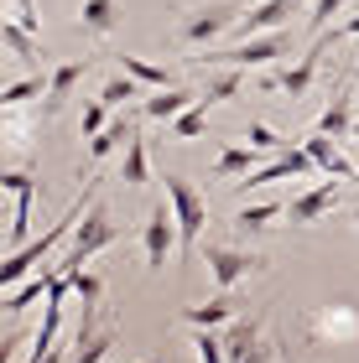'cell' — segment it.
Listing matches in <instances>:
<instances>
[{
  "label": "cell",
  "instance_id": "1",
  "mask_svg": "<svg viewBox=\"0 0 359 363\" xmlns=\"http://www.w3.org/2000/svg\"><path fill=\"white\" fill-rule=\"evenodd\" d=\"M84 203H89V187H84V197H73V203H68V213H63V218H58L53 228H47L42 239H26L21 250H11V255H6V265H0V286L11 291V286H21L26 275H37V265H42V259L53 255V250H58V244L68 239V234H73V223L89 213Z\"/></svg>",
  "mask_w": 359,
  "mask_h": 363
},
{
  "label": "cell",
  "instance_id": "2",
  "mask_svg": "<svg viewBox=\"0 0 359 363\" xmlns=\"http://www.w3.org/2000/svg\"><path fill=\"white\" fill-rule=\"evenodd\" d=\"M245 16V0H198V6L183 11V21H177L172 37L193 47V52H203V47H214L219 37H230Z\"/></svg>",
  "mask_w": 359,
  "mask_h": 363
},
{
  "label": "cell",
  "instance_id": "3",
  "mask_svg": "<svg viewBox=\"0 0 359 363\" xmlns=\"http://www.w3.org/2000/svg\"><path fill=\"white\" fill-rule=\"evenodd\" d=\"M115 239H120V223L109 218V208H105V203H89L84 223H73V234H68V250H63V255L53 259V265H58L63 275H73V270H84L94 255H105Z\"/></svg>",
  "mask_w": 359,
  "mask_h": 363
},
{
  "label": "cell",
  "instance_id": "4",
  "mask_svg": "<svg viewBox=\"0 0 359 363\" xmlns=\"http://www.w3.org/2000/svg\"><path fill=\"white\" fill-rule=\"evenodd\" d=\"M161 182H167V203L177 213V234H183V239H177V250L193 255V250H198V239H203V228H208V197L193 187L183 172H167Z\"/></svg>",
  "mask_w": 359,
  "mask_h": 363
},
{
  "label": "cell",
  "instance_id": "5",
  "mask_svg": "<svg viewBox=\"0 0 359 363\" xmlns=\"http://www.w3.org/2000/svg\"><path fill=\"white\" fill-rule=\"evenodd\" d=\"M203 265H208V275H214V286H219V291H235L240 280L260 275V270L271 265V259H266V255L240 250V244H214V239H208V244H203Z\"/></svg>",
  "mask_w": 359,
  "mask_h": 363
},
{
  "label": "cell",
  "instance_id": "6",
  "mask_svg": "<svg viewBox=\"0 0 359 363\" xmlns=\"http://www.w3.org/2000/svg\"><path fill=\"white\" fill-rule=\"evenodd\" d=\"M318 172V161L307 156V145H286L282 156H271L266 167H255L250 177H240V182H230L235 192H255V187H271V182H286V177H313Z\"/></svg>",
  "mask_w": 359,
  "mask_h": 363
},
{
  "label": "cell",
  "instance_id": "7",
  "mask_svg": "<svg viewBox=\"0 0 359 363\" xmlns=\"http://www.w3.org/2000/svg\"><path fill=\"white\" fill-rule=\"evenodd\" d=\"M177 213H167V203H151V213H146V223H141V250H146V270H161L167 265V255L177 250Z\"/></svg>",
  "mask_w": 359,
  "mask_h": 363
},
{
  "label": "cell",
  "instance_id": "8",
  "mask_svg": "<svg viewBox=\"0 0 359 363\" xmlns=\"http://www.w3.org/2000/svg\"><path fill=\"white\" fill-rule=\"evenodd\" d=\"M323 47H328V42L318 37V42H313V47H307V52L297 57V62H291V68H276V73H266V78H260V94H291V104H297V99L318 84V57H323Z\"/></svg>",
  "mask_w": 359,
  "mask_h": 363
},
{
  "label": "cell",
  "instance_id": "9",
  "mask_svg": "<svg viewBox=\"0 0 359 363\" xmlns=\"http://www.w3.org/2000/svg\"><path fill=\"white\" fill-rule=\"evenodd\" d=\"M359 337V306L338 301V306H323L318 317H307V342L323 348V342H354Z\"/></svg>",
  "mask_w": 359,
  "mask_h": 363
},
{
  "label": "cell",
  "instance_id": "10",
  "mask_svg": "<svg viewBox=\"0 0 359 363\" xmlns=\"http://www.w3.org/2000/svg\"><path fill=\"white\" fill-rule=\"evenodd\" d=\"M0 187H6L16 197V218H11V250H21L26 244V228H31V203H37V192H42V182L21 172V167H11L6 177H0Z\"/></svg>",
  "mask_w": 359,
  "mask_h": 363
},
{
  "label": "cell",
  "instance_id": "11",
  "mask_svg": "<svg viewBox=\"0 0 359 363\" xmlns=\"http://www.w3.org/2000/svg\"><path fill=\"white\" fill-rule=\"evenodd\" d=\"M94 73V57H68V62H58L53 68V84H47V104H42V120H53V114L68 104V94L84 84V78Z\"/></svg>",
  "mask_w": 359,
  "mask_h": 363
},
{
  "label": "cell",
  "instance_id": "12",
  "mask_svg": "<svg viewBox=\"0 0 359 363\" xmlns=\"http://www.w3.org/2000/svg\"><path fill=\"white\" fill-rule=\"evenodd\" d=\"M286 16H297V6H291V0H260V6H250V16H240V26L230 31V37L250 42V37H266V31H282Z\"/></svg>",
  "mask_w": 359,
  "mask_h": 363
},
{
  "label": "cell",
  "instance_id": "13",
  "mask_svg": "<svg viewBox=\"0 0 359 363\" xmlns=\"http://www.w3.org/2000/svg\"><path fill=\"white\" fill-rule=\"evenodd\" d=\"M302 145H307V156L318 161V172H328V177H338V182H359V167H354V156H344V145H338L333 135L313 130V135H307Z\"/></svg>",
  "mask_w": 359,
  "mask_h": 363
},
{
  "label": "cell",
  "instance_id": "14",
  "mask_svg": "<svg viewBox=\"0 0 359 363\" xmlns=\"http://www.w3.org/2000/svg\"><path fill=\"white\" fill-rule=\"evenodd\" d=\"M338 197H344V192H338V182H323V187H307V192H297V197L286 203V218L297 223V228H313V223L323 218V213H333V203H338Z\"/></svg>",
  "mask_w": 359,
  "mask_h": 363
},
{
  "label": "cell",
  "instance_id": "15",
  "mask_svg": "<svg viewBox=\"0 0 359 363\" xmlns=\"http://www.w3.org/2000/svg\"><path fill=\"white\" fill-rule=\"evenodd\" d=\"M193 104H198V89H183V84L151 89V94L141 99V120H161V125H167V120H177V114L193 109Z\"/></svg>",
  "mask_w": 359,
  "mask_h": 363
},
{
  "label": "cell",
  "instance_id": "16",
  "mask_svg": "<svg viewBox=\"0 0 359 363\" xmlns=\"http://www.w3.org/2000/svg\"><path fill=\"white\" fill-rule=\"evenodd\" d=\"M125 21V6L120 0H84V6H78V31H84V37H109V31H115Z\"/></svg>",
  "mask_w": 359,
  "mask_h": 363
},
{
  "label": "cell",
  "instance_id": "17",
  "mask_svg": "<svg viewBox=\"0 0 359 363\" xmlns=\"http://www.w3.org/2000/svg\"><path fill=\"white\" fill-rule=\"evenodd\" d=\"M203 73H208L203 84H198V104H203V109L240 99V89H245V68H203Z\"/></svg>",
  "mask_w": 359,
  "mask_h": 363
},
{
  "label": "cell",
  "instance_id": "18",
  "mask_svg": "<svg viewBox=\"0 0 359 363\" xmlns=\"http://www.w3.org/2000/svg\"><path fill=\"white\" fill-rule=\"evenodd\" d=\"M53 275H58V265H42L37 275H26L21 286H11V291H6V301H0V311H6V317L16 322V317H21V311H26L31 301H42V296H47V286H53Z\"/></svg>",
  "mask_w": 359,
  "mask_h": 363
},
{
  "label": "cell",
  "instance_id": "19",
  "mask_svg": "<svg viewBox=\"0 0 359 363\" xmlns=\"http://www.w3.org/2000/svg\"><path fill=\"white\" fill-rule=\"evenodd\" d=\"M130 135H136V120H125V114H115V120H109L100 135L89 140V151H84V167H100L105 156H115L120 145H130Z\"/></svg>",
  "mask_w": 359,
  "mask_h": 363
},
{
  "label": "cell",
  "instance_id": "20",
  "mask_svg": "<svg viewBox=\"0 0 359 363\" xmlns=\"http://www.w3.org/2000/svg\"><path fill=\"white\" fill-rule=\"evenodd\" d=\"M313 130H323V135H333V140H349L354 135V94L338 84V94H333V104L318 114V125Z\"/></svg>",
  "mask_w": 359,
  "mask_h": 363
},
{
  "label": "cell",
  "instance_id": "21",
  "mask_svg": "<svg viewBox=\"0 0 359 363\" xmlns=\"http://www.w3.org/2000/svg\"><path fill=\"white\" fill-rule=\"evenodd\" d=\"M0 47H6L11 57H21V62H42V68H47V57H53V52L42 47V37H31V31H21L16 21H0Z\"/></svg>",
  "mask_w": 359,
  "mask_h": 363
},
{
  "label": "cell",
  "instance_id": "22",
  "mask_svg": "<svg viewBox=\"0 0 359 363\" xmlns=\"http://www.w3.org/2000/svg\"><path fill=\"white\" fill-rule=\"evenodd\" d=\"M235 317H240V301H235L230 291L214 296L208 306H188V311H183V322H188V327H230Z\"/></svg>",
  "mask_w": 359,
  "mask_h": 363
},
{
  "label": "cell",
  "instance_id": "23",
  "mask_svg": "<svg viewBox=\"0 0 359 363\" xmlns=\"http://www.w3.org/2000/svg\"><path fill=\"white\" fill-rule=\"evenodd\" d=\"M260 156H266V151H255V145H224V151L214 156V177H219V182H230V177H250Z\"/></svg>",
  "mask_w": 359,
  "mask_h": 363
},
{
  "label": "cell",
  "instance_id": "24",
  "mask_svg": "<svg viewBox=\"0 0 359 363\" xmlns=\"http://www.w3.org/2000/svg\"><path fill=\"white\" fill-rule=\"evenodd\" d=\"M115 68H125V73L136 78V84H146V89H172V84H177V78L161 68V62H151V57H130V52H120Z\"/></svg>",
  "mask_w": 359,
  "mask_h": 363
},
{
  "label": "cell",
  "instance_id": "25",
  "mask_svg": "<svg viewBox=\"0 0 359 363\" xmlns=\"http://www.w3.org/2000/svg\"><path fill=\"white\" fill-rule=\"evenodd\" d=\"M276 218H286V203H255V208L245 203V208L235 213L230 223L240 228V234H266V228H271Z\"/></svg>",
  "mask_w": 359,
  "mask_h": 363
},
{
  "label": "cell",
  "instance_id": "26",
  "mask_svg": "<svg viewBox=\"0 0 359 363\" xmlns=\"http://www.w3.org/2000/svg\"><path fill=\"white\" fill-rule=\"evenodd\" d=\"M47 84H53V73H26V78H16V84L0 89V104L21 109V104H31V99H47Z\"/></svg>",
  "mask_w": 359,
  "mask_h": 363
},
{
  "label": "cell",
  "instance_id": "27",
  "mask_svg": "<svg viewBox=\"0 0 359 363\" xmlns=\"http://www.w3.org/2000/svg\"><path fill=\"white\" fill-rule=\"evenodd\" d=\"M146 177H151V156H146V135L136 130L125 145V161H120V182L125 187H146Z\"/></svg>",
  "mask_w": 359,
  "mask_h": 363
},
{
  "label": "cell",
  "instance_id": "28",
  "mask_svg": "<svg viewBox=\"0 0 359 363\" xmlns=\"http://www.w3.org/2000/svg\"><path fill=\"white\" fill-rule=\"evenodd\" d=\"M141 89H146V84H136V78H130L125 68H115V73H109L105 84H100V99H105L109 109H125L130 99H141Z\"/></svg>",
  "mask_w": 359,
  "mask_h": 363
},
{
  "label": "cell",
  "instance_id": "29",
  "mask_svg": "<svg viewBox=\"0 0 359 363\" xmlns=\"http://www.w3.org/2000/svg\"><path fill=\"white\" fill-rule=\"evenodd\" d=\"M115 342H120V333H115V327H105V333H94V337H84V342H78L73 363H105Z\"/></svg>",
  "mask_w": 359,
  "mask_h": 363
},
{
  "label": "cell",
  "instance_id": "30",
  "mask_svg": "<svg viewBox=\"0 0 359 363\" xmlns=\"http://www.w3.org/2000/svg\"><path fill=\"white\" fill-rule=\"evenodd\" d=\"M193 353H198V363H230L224 337L214 333V327H193Z\"/></svg>",
  "mask_w": 359,
  "mask_h": 363
},
{
  "label": "cell",
  "instance_id": "31",
  "mask_svg": "<svg viewBox=\"0 0 359 363\" xmlns=\"http://www.w3.org/2000/svg\"><path fill=\"white\" fill-rule=\"evenodd\" d=\"M109 114H115V109H109V104H105V99H100V94H94V99H89V104H84V114H78V130H84V140H94V135H100V130L109 125Z\"/></svg>",
  "mask_w": 359,
  "mask_h": 363
},
{
  "label": "cell",
  "instance_id": "32",
  "mask_svg": "<svg viewBox=\"0 0 359 363\" xmlns=\"http://www.w3.org/2000/svg\"><path fill=\"white\" fill-rule=\"evenodd\" d=\"M203 130H208V109H203V104H193V109H183V114L172 120V135H177V140H198Z\"/></svg>",
  "mask_w": 359,
  "mask_h": 363
},
{
  "label": "cell",
  "instance_id": "33",
  "mask_svg": "<svg viewBox=\"0 0 359 363\" xmlns=\"http://www.w3.org/2000/svg\"><path fill=\"white\" fill-rule=\"evenodd\" d=\"M245 140H250L255 151H266V156H282L286 145H291L286 135H276V130H271V125H260V120H250V130H245Z\"/></svg>",
  "mask_w": 359,
  "mask_h": 363
},
{
  "label": "cell",
  "instance_id": "34",
  "mask_svg": "<svg viewBox=\"0 0 359 363\" xmlns=\"http://www.w3.org/2000/svg\"><path fill=\"white\" fill-rule=\"evenodd\" d=\"M68 280H73V296H78L84 306H100V301H105V280L94 275V270H73Z\"/></svg>",
  "mask_w": 359,
  "mask_h": 363
},
{
  "label": "cell",
  "instance_id": "35",
  "mask_svg": "<svg viewBox=\"0 0 359 363\" xmlns=\"http://www.w3.org/2000/svg\"><path fill=\"white\" fill-rule=\"evenodd\" d=\"M6 21H16L21 31H31V37H42V16H37V0H11Z\"/></svg>",
  "mask_w": 359,
  "mask_h": 363
},
{
  "label": "cell",
  "instance_id": "36",
  "mask_svg": "<svg viewBox=\"0 0 359 363\" xmlns=\"http://www.w3.org/2000/svg\"><path fill=\"white\" fill-rule=\"evenodd\" d=\"M344 6H349V0H313V6H307V26H313V37H323V31H328V21H333Z\"/></svg>",
  "mask_w": 359,
  "mask_h": 363
},
{
  "label": "cell",
  "instance_id": "37",
  "mask_svg": "<svg viewBox=\"0 0 359 363\" xmlns=\"http://www.w3.org/2000/svg\"><path fill=\"white\" fill-rule=\"evenodd\" d=\"M26 363H73V358H68V353H58V348H53V353H31Z\"/></svg>",
  "mask_w": 359,
  "mask_h": 363
},
{
  "label": "cell",
  "instance_id": "38",
  "mask_svg": "<svg viewBox=\"0 0 359 363\" xmlns=\"http://www.w3.org/2000/svg\"><path fill=\"white\" fill-rule=\"evenodd\" d=\"M349 218H354V228H359V197H354V203H349Z\"/></svg>",
  "mask_w": 359,
  "mask_h": 363
},
{
  "label": "cell",
  "instance_id": "39",
  "mask_svg": "<svg viewBox=\"0 0 359 363\" xmlns=\"http://www.w3.org/2000/svg\"><path fill=\"white\" fill-rule=\"evenodd\" d=\"M291 6H297V11H307V6H313V0H291Z\"/></svg>",
  "mask_w": 359,
  "mask_h": 363
},
{
  "label": "cell",
  "instance_id": "40",
  "mask_svg": "<svg viewBox=\"0 0 359 363\" xmlns=\"http://www.w3.org/2000/svg\"><path fill=\"white\" fill-rule=\"evenodd\" d=\"M354 140H359V120H354Z\"/></svg>",
  "mask_w": 359,
  "mask_h": 363
},
{
  "label": "cell",
  "instance_id": "41",
  "mask_svg": "<svg viewBox=\"0 0 359 363\" xmlns=\"http://www.w3.org/2000/svg\"><path fill=\"white\" fill-rule=\"evenodd\" d=\"M354 167H359V151H354Z\"/></svg>",
  "mask_w": 359,
  "mask_h": 363
},
{
  "label": "cell",
  "instance_id": "42",
  "mask_svg": "<svg viewBox=\"0 0 359 363\" xmlns=\"http://www.w3.org/2000/svg\"><path fill=\"white\" fill-rule=\"evenodd\" d=\"M151 363H161V358H151Z\"/></svg>",
  "mask_w": 359,
  "mask_h": 363
}]
</instances>
